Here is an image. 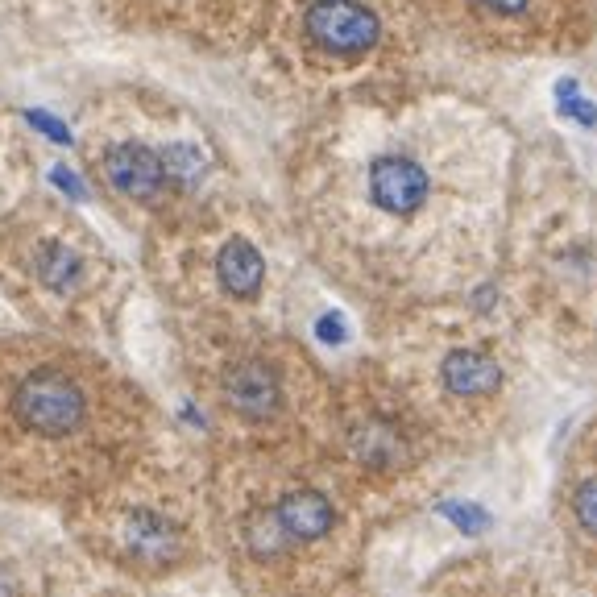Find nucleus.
Segmentation results:
<instances>
[{
  "label": "nucleus",
  "instance_id": "1a4fd4ad",
  "mask_svg": "<svg viewBox=\"0 0 597 597\" xmlns=\"http://www.w3.org/2000/svg\"><path fill=\"white\" fill-rule=\"evenodd\" d=\"M34 270L42 278V287L46 291H75L79 287V278H83V262H79V253L67 249L63 241H42L38 253H34Z\"/></svg>",
  "mask_w": 597,
  "mask_h": 597
},
{
  "label": "nucleus",
  "instance_id": "2eb2a0df",
  "mask_svg": "<svg viewBox=\"0 0 597 597\" xmlns=\"http://www.w3.org/2000/svg\"><path fill=\"white\" fill-rule=\"evenodd\" d=\"M481 9H490V13H502V17H519L531 0H477Z\"/></svg>",
  "mask_w": 597,
  "mask_h": 597
},
{
  "label": "nucleus",
  "instance_id": "f257e3e1",
  "mask_svg": "<svg viewBox=\"0 0 597 597\" xmlns=\"http://www.w3.org/2000/svg\"><path fill=\"white\" fill-rule=\"evenodd\" d=\"M9 415L38 440H71L88 428L92 394L67 365H30L9 390Z\"/></svg>",
  "mask_w": 597,
  "mask_h": 597
},
{
  "label": "nucleus",
  "instance_id": "423d86ee",
  "mask_svg": "<svg viewBox=\"0 0 597 597\" xmlns=\"http://www.w3.org/2000/svg\"><path fill=\"white\" fill-rule=\"evenodd\" d=\"M274 519L291 544H316L336 523V510L320 490H291L274 506Z\"/></svg>",
  "mask_w": 597,
  "mask_h": 597
},
{
  "label": "nucleus",
  "instance_id": "20e7f679",
  "mask_svg": "<svg viewBox=\"0 0 597 597\" xmlns=\"http://www.w3.org/2000/svg\"><path fill=\"white\" fill-rule=\"evenodd\" d=\"M220 390H224V403L245 419H270L282 403V382L274 374V365L258 361V357L237 361V365L224 369Z\"/></svg>",
  "mask_w": 597,
  "mask_h": 597
},
{
  "label": "nucleus",
  "instance_id": "dca6fc26",
  "mask_svg": "<svg viewBox=\"0 0 597 597\" xmlns=\"http://www.w3.org/2000/svg\"><path fill=\"white\" fill-rule=\"evenodd\" d=\"M316 332H320V340H328V345L345 340V324H340V316H324V320L316 324Z\"/></svg>",
  "mask_w": 597,
  "mask_h": 597
},
{
  "label": "nucleus",
  "instance_id": "39448f33",
  "mask_svg": "<svg viewBox=\"0 0 597 597\" xmlns=\"http://www.w3.org/2000/svg\"><path fill=\"white\" fill-rule=\"evenodd\" d=\"M104 179L117 187L125 199L146 204L166 187V170H162V154L141 146V141H121L104 154Z\"/></svg>",
  "mask_w": 597,
  "mask_h": 597
},
{
  "label": "nucleus",
  "instance_id": "f8f14e48",
  "mask_svg": "<svg viewBox=\"0 0 597 597\" xmlns=\"http://www.w3.org/2000/svg\"><path fill=\"white\" fill-rule=\"evenodd\" d=\"M556 96H560V112H564V117L581 121L585 129H597V104L577 92V79H560L556 83Z\"/></svg>",
  "mask_w": 597,
  "mask_h": 597
},
{
  "label": "nucleus",
  "instance_id": "4468645a",
  "mask_svg": "<svg viewBox=\"0 0 597 597\" xmlns=\"http://www.w3.org/2000/svg\"><path fill=\"white\" fill-rule=\"evenodd\" d=\"M573 515H577L581 531L597 535V477H589L585 486L577 490V498H573Z\"/></svg>",
  "mask_w": 597,
  "mask_h": 597
},
{
  "label": "nucleus",
  "instance_id": "ddd939ff",
  "mask_svg": "<svg viewBox=\"0 0 597 597\" xmlns=\"http://www.w3.org/2000/svg\"><path fill=\"white\" fill-rule=\"evenodd\" d=\"M440 515H448L452 523H457L461 531H469V535H481V531L490 527V515L481 506H473V502H444Z\"/></svg>",
  "mask_w": 597,
  "mask_h": 597
},
{
  "label": "nucleus",
  "instance_id": "9b49d317",
  "mask_svg": "<svg viewBox=\"0 0 597 597\" xmlns=\"http://www.w3.org/2000/svg\"><path fill=\"white\" fill-rule=\"evenodd\" d=\"M245 539H249L253 556H262V560L278 556L282 548L291 544V539L282 535V527H278V519H274V510H270V515H258V519H253V523H249V531H245Z\"/></svg>",
  "mask_w": 597,
  "mask_h": 597
},
{
  "label": "nucleus",
  "instance_id": "6e6552de",
  "mask_svg": "<svg viewBox=\"0 0 597 597\" xmlns=\"http://www.w3.org/2000/svg\"><path fill=\"white\" fill-rule=\"evenodd\" d=\"M216 274H220V287L229 291L233 299H253V295L262 291L266 262H262V253L253 249L245 237H233L229 245L220 249V258H216Z\"/></svg>",
  "mask_w": 597,
  "mask_h": 597
},
{
  "label": "nucleus",
  "instance_id": "f3484780",
  "mask_svg": "<svg viewBox=\"0 0 597 597\" xmlns=\"http://www.w3.org/2000/svg\"><path fill=\"white\" fill-rule=\"evenodd\" d=\"M30 121H34V125H38L42 133H50L54 141H59V146H67V141H71V137H67V129H63L59 121H50V117H38V112H34V117H30Z\"/></svg>",
  "mask_w": 597,
  "mask_h": 597
},
{
  "label": "nucleus",
  "instance_id": "0eeeda50",
  "mask_svg": "<svg viewBox=\"0 0 597 597\" xmlns=\"http://www.w3.org/2000/svg\"><path fill=\"white\" fill-rule=\"evenodd\" d=\"M440 378L457 398H486L502 386V365L477 349H452L440 365Z\"/></svg>",
  "mask_w": 597,
  "mask_h": 597
},
{
  "label": "nucleus",
  "instance_id": "7ed1b4c3",
  "mask_svg": "<svg viewBox=\"0 0 597 597\" xmlns=\"http://www.w3.org/2000/svg\"><path fill=\"white\" fill-rule=\"evenodd\" d=\"M428 191H432L428 170L411 158L390 154L369 166V195H374V204L390 216H411L415 208H423Z\"/></svg>",
  "mask_w": 597,
  "mask_h": 597
},
{
  "label": "nucleus",
  "instance_id": "f03ea898",
  "mask_svg": "<svg viewBox=\"0 0 597 597\" xmlns=\"http://www.w3.org/2000/svg\"><path fill=\"white\" fill-rule=\"evenodd\" d=\"M307 38L332 54H365L382 38L378 13L361 0H316L303 17Z\"/></svg>",
  "mask_w": 597,
  "mask_h": 597
},
{
  "label": "nucleus",
  "instance_id": "9d476101",
  "mask_svg": "<svg viewBox=\"0 0 597 597\" xmlns=\"http://www.w3.org/2000/svg\"><path fill=\"white\" fill-rule=\"evenodd\" d=\"M353 452L365 465L390 469V465L403 461V440H398V432L386 428V423H365V428L353 432Z\"/></svg>",
  "mask_w": 597,
  "mask_h": 597
}]
</instances>
